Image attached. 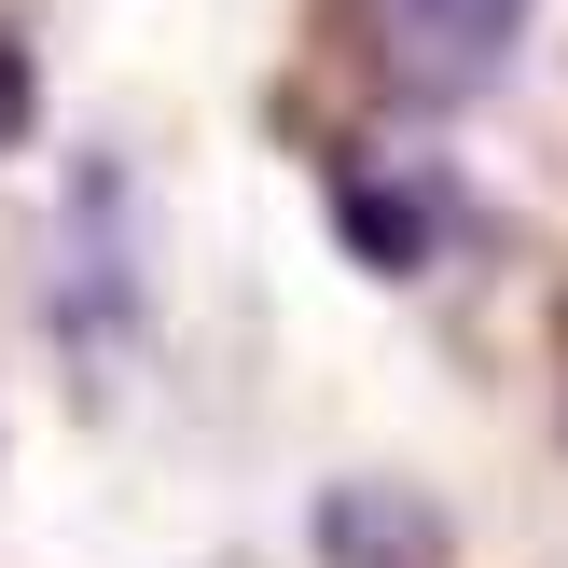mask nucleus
<instances>
[{
    "label": "nucleus",
    "instance_id": "1",
    "mask_svg": "<svg viewBox=\"0 0 568 568\" xmlns=\"http://www.w3.org/2000/svg\"><path fill=\"white\" fill-rule=\"evenodd\" d=\"M375 42L403 55L430 98H471V83H499V70H514L527 0H375Z\"/></svg>",
    "mask_w": 568,
    "mask_h": 568
},
{
    "label": "nucleus",
    "instance_id": "2",
    "mask_svg": "<svg viewBox=\"0 0 568 568\" xmlns=\"http://www.w3.org/2000/svg\"><path fill=\"white\" fill-rule=\"evenodd\" d=\"M444 209H458V181H347V250L388 277H416L444 250Z\"/></svg>",
    "mask_w": 568,
    "mask_h": 568
},
{
    "label": "nucleus",
    "instance_id": "3",
    "mask_svg": "<svg viewBox=\"0 0 568 568\" xmlns=\"http://www.w3.org/2000/svg\"><path fill=\"white\" fill-rule=\"evenodd\" d=\"M28 111H42V70H28V42H14V28H0V153H14V139H28Z\"/></svg>",
    "mask_w": 568,
    "mask_h": 568
}]
</instances>
